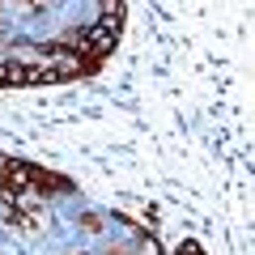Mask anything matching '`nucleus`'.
Here are the masks:
<instances>
[{
    "label": "nucleus",
    "instance_id": "obj_1",
    "mask_svg": "<svg viewBox=\"0 0 255 255\" xmlns=\"http://www.w3.org/2000/svg\"><path fill=\"white\" fill-rule=\"evenodd\" d=\"M0 85H43V64L4 55V60H0Z\"/></svg>",
    "mask_w": 255,
    "mask_h": 255
},
{
    "label": "nucleus",
    "instance_id": "obj_2",
    "mask_svg": "<svg viewBox=\"0 0 255 255\" xmlns=\"http://www.w3.org/2000/svg\"><path fill=\"white\" fill-rule=\"evenodd\" d=\"M174 255H204V247L196 243V238H187V243H179V251Z\"/></svg>",
    "mask_w": 255,
    "mask_h": 255
},
{
    "label": "nucleus",
    "instance_id": "obj_3",
    "mask_svg": "<svg viewBox=\"0 0 255 255\" xmlns=\"http://www.w3.org/2000/svg\"><path fill=\"white\" fill-rule=\"evenodd\" d=\"M81 226H85V230H94V234H98V230H102V217H98V213H85V217H81Z\"/></svg>",
    "mask_w": 255,
    "mask_h": 255
}]
</instances>
